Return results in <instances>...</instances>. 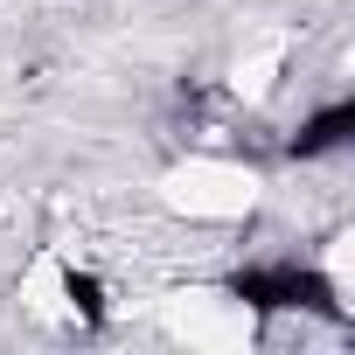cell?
I'll return each instance as SVG.
<instances>
[{
    "instance_id": "1",
    "label": "cell",
    "mask_w": 355,
    "mask_h": 355,
    "mask_svg": "<svg viewBox=\"0 0 355 355\" xmlns=\"http://www.w3.org/2000/svg\"><path fill=\"white\" fill-rule=\"evenodd\" d=\"M348 125H355V112H348V105H334V112H320V119H313V125L300 132V153H320V146H334V139H341Z\"/></svg>"
}]
</instances>
